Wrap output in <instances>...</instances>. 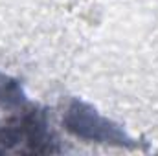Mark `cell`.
<instances>
[{"label": "cell", "mask_w": 158, "mask_h": 156, "mask_svg": "<svg viewBox=\"0 0 158 156\" xmlns=\"http://www.w3.org/2000/svg\"><path fill=\"white\" fill-rule=\"evenodd\" d=\"M59 145L48 127L46 116L24 110L20 116L0 121V156L2 154H53Z\"/></svg>", "instance_id": "6da1fadb"}, {"label": "cell", "mask_w": 158, "mask_h": 156, "mask_svg": "<svg viewBox=\"0 0 158 156\" xmlns=\"http://www.w3.org/2000/svg\"><path fill=\"white\" fill-rule=\"evenodd\" d=\"M63 123L68 132L74 136L83 138L86 142L114 145V147H125V149H136L138 142H134L119 125L114 121L103 117L96 109L90 105L74 99L63 117Z\"/></svg>", "instance_id": "7a4b0ae2"}]
</instances>
